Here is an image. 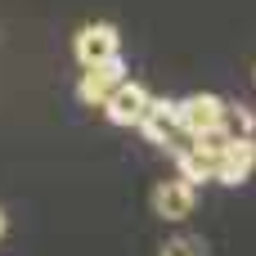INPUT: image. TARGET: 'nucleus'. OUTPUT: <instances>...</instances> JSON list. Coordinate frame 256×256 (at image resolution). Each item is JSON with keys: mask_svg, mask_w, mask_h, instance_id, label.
Here are the masks:
<instances>
[{"mask_svg": "<svg viewBox=\"0 0 256 256\" xmlns=\"http://www.w3.org/2000/svg\"><path fill=\"white\" fill-rule=\"evenodd\" d=\"M171 153H176L180 176H184L194 189H202L207 180H216V158H212V153H202V148H194V144H189V135H184L180 144H171Z\"/></svg>", "mask_w": 256, "mask_h": 256, "instance_id": "obj_8", "label": "nucleus"}, {"mask_svg": "<svg viewBox=\"0 0 256 256\" xmlns=\"http://www.w3.org/2000/svg\"><path fill=\"white\" fill-rule=\"evenodd\" d=\"M176 122H180V135L216 130V126H225V99H220V94H189V99H176Z\"/></svg>", "mask_w": 256, "mask_h": 256, "instance_id": "obj_2", "label": "nucleus"}, {"mask_svg": "<svg viewBox=\"0 0 256 256\" xmlns=\"http://www.w3.org/2000/svg\"><path fill=\"white\" fill-rule=\"evenodd\" d=\"M72 50H76V63H81V68H86V63H99V58H108V54H122V32H117L112 22H90V27L76 32Z\"/></svg>", "mask_w": 256, "mask_h": 256, "instance_id": "obj_7", "label": "nucleus"}, {"mask_svg": "<svg viewBox=\"0 0 256 256\" xmlns=\"http://www.w3.org/2000/svg\"><path fill=\"white\" fill-rule=\"evenodd\" d=\"M135 126H140V135L148 144H162V148H171V144L184 140L180 135V122H176V99H153L148 94V108H144V117Z\"/></svg>", "mask_w": 256, "mask_h": 256, "instance_id": "obj_4", "label": "nucleus"}, {"mask_svg": "<svg viewBox=\"0 0 256 256\" xmlns=\"http://www.w3.org/2000/svg\"><path fill=\"white\" fill-rule=\"evenodd\" d=\"M99 108H104V117H108L112 126H135V122L144 117V108H148V90H144L140 81L126 76V81H122V86H117Z\"/></svg>", "mask_w": 256, "mask_h": 256, "instance_id": "obj_5", "label": "nucleus"}, {"mask_svg": "<svg viewBox=\"0 0 256 256\" xmlns=\"http://www.w3.org/2000/svg\"><path fill=\"white\" fill-rule=\"evenodd\" d=\"M0 234H4V216H0Z\"/></svg>", "mask_w": 256, "mask_h": 256, "instance_id": "obj_11", "label": "nucleus"}, {"mask_svg": "<svg viewBox=\"0 0 256 256\" xmlns=\"http://www.w3.org/2000/svg\"><path fill=\"white\" fill-rule=\"evenodd\" d=\"M194 202H198V189H194L184 176H176V180H162V184L153 189V212H158L166 225H176V220H189Z\"/></svg>", "mask_w": 256, "mask_h": 256, "instance_id": "obj_6", "label": "nucleus"}, {"mask_svg": "<svg viewBox=\"0 0 256 256\" xmlns=\"http://www.w3.org/2000/svg\"><path fill=\"white\" fill-rule=\"evenodd\" d=\"M126 76H130L126 58H122V54H108V58H99V63H86V76H81L76 94H81V104H104Z\"/></svg>", "mask_w": 256, "mask_h": 256, "instance_id": "obj_1", "label": "nucleus"}, {"mask_svg": "<svg viewBox=\"0 0 256 256\" xmlns=\"http://www.w3.org/2000/svg\"><path fill=\"white\" fill-rule=\"evenodd\" d=\"M162 252H202V243H198V238H176V243H166Z\"/></svg>", "mask_w": 256, "mask_h": 256, "instance_id": "obj_10", "label": "nucleus"}, {"mask_svg": "<svg viewBox=\"0 0 256 256\" xmlns=\"http://www.w3.org/2000/svg\"><path fill=\"white\" fill-rule=\"evenodd\" d=\"M252 81H256V72H252Z\"/></svg>", "mask_w": 256, "mask_h": 256, "instance_id": "obj_12", "label": "nucleus"}, {"mask_svg": "<svg viewBox=\"0 0 256 256\" xmlns=\"http://www.w3.org/2000/svg\"><path fill=\"white\" fill-rule=\"evenodd\" d=\"M252 171H256V135H230L220 158H216V180L238 189Z\"/></svg>", "mask_w": 256, "mask_h": 256, "instance_id": "obj_3", "label": "nucleus"}, {"mask_svg": "<svg viewBox=\"0 0 256 256\" xmlns=\"http://www.w3.org/2000/svg\"><path fill=\"white\" fill-rule=\"evenodd\" d=\"M225 130L230 135H256V112L243 104H225Z\"/></svg>", "mask_w": 256, "mask_h": 256, "instance_id": "obj_9", "label": "nucleus"}]
</instances>
